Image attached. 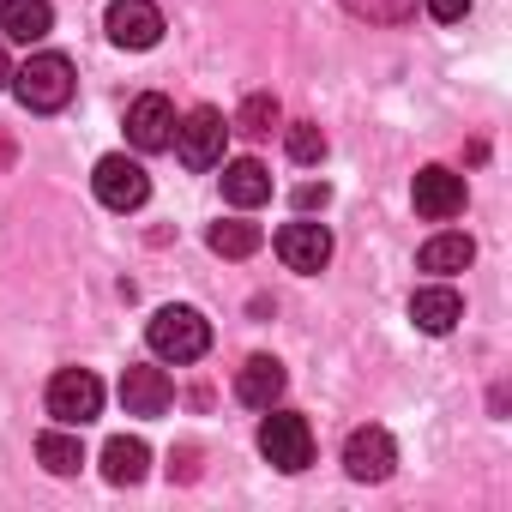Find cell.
Masks as SVG:
<instances>
[{
	"instance_id": "1",
	"label": "cell",
	"mask_w": 512,
	"mask_h": 512,
	"mask_svg": "<svg viewBox=\"0 0 512 512\" xmlns=\"http://www.w3.org/2000/svg\"><path fill=\"white\" fill-rule=\"evenodd\" d=\"M7 85L19 91V103H25L31 115H55V109H67V103H73L79 73H73V61H67V55L43 49V55H31V61H25Z\"/></svg>"
},
{
	"instance_id": "2",
	"label": "cell",
	"mask_w": 512,
	"mask_h": 512,
	"mask_svg": "<svg viewBox=\"0 0 512 512\" xmlns=\"http://www.w3.org/2000/svg\"><path fill=\"white\" fill-rule=\"evenodd\" d=\"M145 338H151V356H163V362L181 368V362H199L211 350V320L199 308H157L151 326H145Z\"/></svg>"
},
{
	"instance_id": "3",
	"label": "cell",
	"mask_w": 512,
	"mask_h": 512,
	"mask_svg": "<svg viewBox=\"0 0 512 512\" xmlns=\"http://www.w3.org/2000/svg\"><path fill=\"white\" fill-rule=\"evenodd\" d=\"M175 157L193 169V175H205V169H217L223 163V145H229V121L217 115V109H193V115H181L175 121Z\"/></svg>"
},
{
	"instance_id": "4",
	"label": "cell",
	"mask_w": 512,
	"mask_h": 512,
	"mask_svg": "<svg viewBox=\"0 0 512 512\" xmlns=\"http://www.w3.org/2000/svg\"><path fill=\"white\" fill-rule=\"evenodd\" d=\"M260 452H266V464H278L284 476L308 470V464H314V428H308V416L272 410V416L260 422Z\"/></svg>"
},
{
	"instance_id": "5",
	"label": "cell",
	"mask_w": 512,
	"mask_h": 512,
	"mask_svg": "<svg viewBox=\"0 0 512 512\" xmlns=\"http://www.w3.org/2000/svg\"><path fill=\"white\" fill-rule=\"evenodd\" d=\"M49 416H55L61 428L97 422V416H103V380H97L91 368H61V374L49 380Z\"/></svg>"
},
{
	"instance_id": "6",
	"label": "cell",
	"mask_w": 512,
	"mask_h": 512,
	"mask_svg": "<svg viewBox=\"0 0 512 512\" xmlns=\"http://www.w3.org/2000/svg\"><path fill=\"white\" fill-rule=\"evenodd\" d=\"M91 187H97V199H103L109 211H139V205L151 199V175H145V163L127 157V151L103 157L97 175H91Z\"/></svg>"
},
{
	"instance_id": "7",
	"label": "cell",
	"mask_w": 512,
	"mask_h": 512,
	"mask_svg": "<svg viewBox=\"0 0 512 512\" xmlns=\"http://www.w3.org/2000/svg\"><path fill=\"white\" fill-rule=\"evenodd\" d=\"M115 49H157L163 43V13L157 0H109V19H103Z\"/></svg>"
},
{
	"instance_id": "8",
	"label": "cell",
	"mask_w": 512,
	"mask_h": 512,
	"mask_svg": "<svg viewBox=\"0 0 512 512\" xmlns=\"http://www.w3.org/2000/svg\"><path fill=\"white\" fill-rule=\"evenodd\" d=\"M344 470H350V482H386L398 470V440L386 428H374V422L356 428L344 440Z\"/></svg>"
},
{
	"instance_id": "9",
	"label": "cell",
	"mask_w": 512,
	"mask_h": 512,
	"mask_svg": "<svg viewBox=\"0 0 512 512\" xmlns=\"http://www.w3.org/2000/svg\"><path fill=\"white\" fill-rule=\"evenodd\" d=\"M278 260H284L290 272H302V278L326 272V260H332V229H326V223H308V217L284 223V229H278Z\"/></svg>"
},
{
	"instance_id": "10",
	"label": "cell",
	"mask_w": 512,
	"mask_h": 512,
	"mask_svg": "<svg viewBox=\"0 0 512 512\" xmlns=\"http://www.w3.org/2000/svg\"><path fill=\"white\" fill-rule=\"evenodd\" d=\"M410 199H416V211L428 217V223H446V217H458L464 211V175H452L446 163H428V169H416V181H410Z\"/></svg>"
},
{
	"instance_id": "11",
	"label": "cell",
	"mask_w": 512,
	"mask_h": 512,
	"mask_svg": "<svg viewBox=\"0 0 512 512\" xmlns=\"http://www.w3.org/2000/svg\"><path fill=\"white\" fill-rule=\"evenodd\" d=\"M127 139H133V151H169V139H175V103L157 97V91L133 97L127 103Z\"/></svg>"
},
{
	"instance_id": "12",
	"label": "cell",
	"mask_w": 512,
	"mask_h": 512,
	"mask_svg": "<svg viewBox=\"0 0 512 512\" xmlns=\"http://www.w3.org/2000/svg\"><path fill=\"white\" fill-rule=\"evenodd\" d=\"M121 404H127V416H163V410L175 404V386H169L163 368L133 362V368L121 374Z\"/></svg>"
},
{
	"instance_id": "13",
	"label": "cell",
	"mask_w": 512,
	"mask_h": 512,
	"mask_svg": "<svg viewBox=\"0 0 512 512\" xmlns=\"http://www.w3.org/2000/svg\"><path fill=\"white\" fill-rule=\"evenodd\" d=\"M284 386H290V374H284L278 356H247L241 374H235V398H241L247 410H272V404L284 398Z\"/></svg>"
},
{
	"instance_id": "14",
	"label": "cell",
	"mask_w": 512,
	"mask_h": 512,
	"mask_svg": "<svg viewBox=\"0 0 512 512\" xmlns=\"http://www.w3.org/2000/svg\"><path fill=\"white\" fill-rule=\"evenodd\" d=\"M410 320H416L428 338H446V332L464 320V296H458L452 284H422V290L410 296Z\"/></svg>"
},
{
	"instance_id": "15",
	"label": "cell",
	"mask_w": 512,
	"mask_h": 512,
	"mask_svg": "<svg viewBox=\"0 0 512 512\" xmlns=\"http://www.w3.org/2000/svg\"><path fill=\"white\" fill-rule=\"evenodd\" d=\"M55 31V7L49 0H0V37L7 43H43Z\"/></svg>"
},
{
	"instance_id": "16",
	"label": "cell",
	"mask_w": 512,
	"mask_h": 512,
	"mask_svg": "<svg viewBox=\"0 0 512 512\" xmlns=\"http://www.w3.org/2000/svg\"><path fill=\"white\" fill-rule=\"evenodd\" d=\"M223 199H229L235 211L266 205V199H272V169H266L260 157H235V163H223Z\"/></svg>"
},
{
	"instance_id": "17",
	"label": "cell",
	"mask_w": 512,
	"mask_h": 512,
	"mask_svg": "<svg viewBox=\"0 0 512 512\" xmlns=\"http://www.w3.org/2000/svg\"><path fill=\"white\" fill-rule=\"evenodd\" d=\"M145 470H151V446H145L139 434H115V440L103 446V476H109L115 488L145 482Z\"/></svg>"
},
{
	"instance_id": "18",
	"label": "cell",
	"mask_w": 512,
	"mask_h": 512,
	"mask_svg": "<svg viewBox=\"0 0 512 512\" xmlns=\"http://www.w3.org/2000/svg\"><path fill=\"white\" fill-rule=\"evenodd\" d=\"M476 260V241L470 235H434V241H422V253H416V266L422 272H434V278H452V272H464Z\"/></svg>"
},
{
	"instance_id": "19",
	"label": "cell",
	"mask_w": 512,
	"mask_h": 512,
	"mask_svg": "<svg viewBox=\"0 0 512 512\" xmlns=\"http://www.w3.org/2000/svg\"><path fill=\"white\" fill-rule=\"evenodd\" d=\"M278 127H284V109H278L272 91H253V97L235 109V121H229V133H241V139H272Z\"/></svg>"
},
{
	"instance_id": "20",
	"label": "cell",
	"mask_w": 512,
	"mask_h": 512,
	"mask_svg": "<svg viewBox=\"0 0 512 512\" xmlns=\"http://www.w3.org/2000/svg\"><path fill=\"white\" fill-rule=\"evenodd\" d=\"M37 458H43V470H49V476H79V464H85L79 428H49V434L37 440Z\"/></svg>"
},
{
	"instance_id": "21",
	"label": "cell",
	"mask_w": 512,
	"mask_h": 512,
	"mask_svg": "<svg viewBox=\"0 0 512 512\" xmlns=\"http://www.w3.org/2000/svg\"><path fill=\"white\" fill-rule=\"evenodd\" d=\"M211 253H223V260H253V253H260V223H241V217H229V223H211Z\"/></svg>"
},
{
	"instance_id": "22",
	"label": "cell",
	"mask_w": 512,
	"mask_h": 512,
	"mask_svg": "<svg viewBox=\"0 0 512 512\" xmlns=\"http://www.w3.org/2000/svg\"><path fill=\"white\" fill-rule=\"evenodd\" d=\"M284 145H290V163H320L326 157V133L314 121H290L284 127Z\"/></svg>"
},
{
	"instance_id": "23",
	"label": "cell",
	"mask_w": 512,
	"mask_h": 512,
	"mask_svg": "<svg viewBox=\"0 0 512 512\" xmlns=\"http://www.w3.org/2000/svg\"><path fill=\"white\" fill-rule=\"evenodd\" d=\"M344 7L356 19H368V25H404L416 13V0H344Z\"/></svg>"
},
{
	"instance_id": "24",
	"label": "cell",
	"mask_w": 512,
	"mask_h": 512,
	"mask_svg": "<svg viewBox=\"0 0 512 512\" xmlns=\"http://www.w3.org/2000/svg\"><path fill=\"white\" fill-rule=\"evenodd\" d=\"M428 7V19H440V25H458L464 13H470V0H422Z\"/></svg>"
},
{
	"instance_id": "25",
	"label": "cell",
	"mask_w": 512,
	"mask_h": 512,
	"mask_svg": "<svg viewBox=\"0 0 512 512\" xmlns=\"http://www.w3.org/2000/svg\"><path fill=\"white\" fill-rule=\"evenodd\" d=\"M169 476H181V482H193V476H199V452H193V446H181V452L169 458Z\"/></svg>"
},
{
	"instance_id": "26",
	"label": "cell",
	"mask_w": 512,
	"mask_h": 512,
	"mask_svg": "<svg viewBox=\"0 0 512 512\" xmlns=\"http://www.w3.org/2000/svg\"><path fill=\"white\" fill-rule=\"evenodd\" d=\"M326 199H332V187H326V181H320V187H314V181H308V187H296V205H302V211H314V205H326Z\"/></svg>"
},
{
	"instance_id": "27",
	"label": "cell",
	"mask_w": 512,
	"mask_h": 512,
	"mask_svg": "<svg viewBox=\"0 0 512 512\" xmlns=\"http://www.w3.org/2000/svg\"><path fill=\"white\" fill-rule=\"evenodd\" d=\"M13 157H19V145H13V133L0 127V169H13Z\"/></svg>"
},
{
	"instance_id": "28",
	"label": "cell",
	"mask_w": 512,
	"mask_h": 512,
	"mask_svg": "<svg viewBox=\"0 0 512 512\" xmlns=\"http://www.w3.org/2000/svg\"><path fill=\"white\" fill-rule=\"evenodd\" d=\"M7 79H13V67H7V49H0V91H7Z\"/></svg>"
}]
</instances>
